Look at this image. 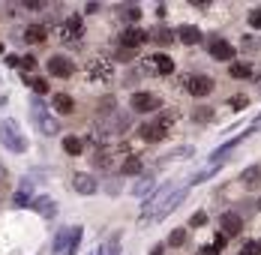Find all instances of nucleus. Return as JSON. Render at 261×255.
<instances>
[{"label":"nucleus","instance_id":"obj_1","mask_svg":"<svg viewBox=\"0 0 261 255\" xmlns=\"http://www.w3.org/2000/svg\"><path fill=\"white\" fill-rule=\"evenodd\" d=\"M174 183H162L159 189H153V195L144 201V207H141V216H138V222L144 225V222H156L159 219V213H162V207L168 204V198L174 195Z\"/></svg>","mask_w":261,"mask_h":255},{"label":"nucleus","instance_id":"obj_2","mask_svg":"<svg viewBox=\"0 0 261 255\" xmlns=\"http://www.w3.org/2000/svg\"><path fill=\"white\" fill-rule=\"evenodd\" d=\"M0 141H3L6 150H12V153H24L27 150L24 132H21V126H18L12 117H3V120H0Z\"/></svg>","mask_w":261,"mask_h":255},{"label":"nucleus","instance_id":"obj_3","mask_svg":"<svg viewBox=\"0 0 261 255\" xmlns=\"http://www.w3.org/2000/svg\"><path fill=\"white\" fill-rule=\"evenodd\" d=\"M168 126H171V114H162L159 120H150V123H144V126L138 129V135H141L147 144H156V141H165V135H168Z\"/></svg>","mask_w":261,"mask_h":255},{"label":"nucleus","instance_id":"obj_4","mask_svg":"<svg viewBox=\"0 0 261 255\" xmlns=\"http://www.w3.org/2000/svg\"><path fill=\"white\" fill-rule=\"evenodd\" d=\"M102 126H99V135L102 138H114V135H120V132H126L132 123L129 114H120V111H114V114H102Z\"/></svg>","mask_w":261,"mask_h":255},{"label":"nucleus","instance_id":"obj_5","mask_svg":"<svg viewBox=\"0 0 261 255\" xmlns=\"http://www.w3.org/2000/svg\"><path fill=\"white\" fill-rule=\"evenodd\" d=\"M30 111H33V120H36V126H39V132H45V135H54L57 129H60V123H57V117H51V111L42 105L39 99L30 102Z\"/></svg>","mask_w":261,"mask_h":255},{"label":"nucleus","instance_id":"obj_6","mask_svg":"<svg viewBox=\"0 0 261 255\" xmlns=\"http://www.w3.org/2000/svg\"><path fill=\"white\" fill-rule=\"evenodd\" d=\"M87 78H90V81H99V84H108V81L114 78V63H111L108 57H93V60L87 63Z\"/></svg>","mask_w":261,"mask_h":255},{"label":"nucleus","instance_id":"obj_7","mask_svg":"<svg viewBox=\"0 0 261 255\" xmlns=\"http://www.w3.org/2000/svg\"><path fill=\"white\" fill-rule=\"evenodd\" d=\"M129 108H132V111H138V114H147V111H153V108H159V99L153 96V93L135 90V93L129 96Z\"/></svg>","mask_w":261,"mask_h":255},{"label":"nucleus","instance_id":"obj_8","mask_svg":"<svg viewBox=\"0 0 261 255\" xmlns=\"http://www.w3.org/2000/svg\"><path fill=\"white\" fill-rule=\"evenodd\" d=\"M219 231H222V237H234L243 231V216L234 213V210H228V213H222L219 216Z\"/></svg>","mask_w":261,"mask_h":255},{"label":"nucleus","instance_id":"obj_9","mask_svg":"<svg viewBox=\"0 0 261 255\" xmlns=\"http://www.w3.org/2000/svg\"><path fill=\"white\" fill-rule=\"evenodd\" d=\"M72 189L79 192V195H96V189H99V183L93 174H84V171H75L72 174Z\"/></svg>","mask_w":261,"mask_h":255},{"label":"nucleus","instance_id":"obj_10","mask_svg":"<svg viewBox=\"0 0 261 255\" xmlns=\"http://www.w3.org/2000/svg\"><path fill=\"white\" fill-rule=\"evenodd\" d=\"M48 69H51V75H57V78H69L75 72V63H72L69 57H63V54H54V57H48Z\"/></svg>","mask_w":261,"mask_h":255},{"label":"nucleus","instance_id":"obj_11","mask_svg":"<svg viewBox=\"0 0 261 255\" xmlns=\"http://www.w3.org/2000/svg\"><path fill=\"white\" fill-rule=\"evenodd\" d=\"M186 87H189V93L192 96H207V93H213V78L207 75H192V78H186Z\"/></svg>","mask_w":261,"mask_h":255},{"label":"nucleus","instance_id":"obj_12","mask_svg":"<svg viewBox=\"0 0 261 255\" xmlns=\"http://www.w3.org/2000/svg\"><path fill=\"white\" fill-rule=\"evenodd\" d=\"M150 39V33L147 30H141V27H126L123 30V36H120V42L126 45V48H138V45H144Z\"/></svg>","mask_w":261,"mask_h":255},{"label":"nucleus","instance_id":"obj_13","mask_svg":"<svg viewBox=\"0 0 261 255\" xmlns=\"http://www.w3.org/2000/svg\"><path fill=\"white\" fill-rule=\"evenodd\" d=\"M147 63L153 66V72H156V75H171V72H174V60H171L168 54H153Z\"/></svg>","mask_w":261,"mask_h":255},{"label":"nucleus","instance_id":"obj_14","mask_svg":"<svg viewBox=\"0 0 261 255\" xmlns=\"http://www.w3.org/2000/svg\"><path fill=\"white\" fill-rule=\"evenodd\" d=\"M210 54H213V57H216V60H231V57H234V45H231V42H225V39H219V36H216V39H213V42H210Z\"/></svg>","mask_w":261,"mask_h":255},{"label":"nucleus","instance_id":"obj_15","mask_svg":"<svg viewBox=\"0 0 261 255\" xmlns=\"http://www.w3.org/2000/svg\"><path fill=\"white\" fill-rule=\"evenodd\" d=\"M51 108H54V114H72V111H75V102H72L69 93H54Z\"/></svg>","mask_w":261,"mask_h":255},{"label":"nucleus","instance_id":"obj_16","mask_svg":"<svg viewBox=\"0 0 261 255\" xmlns=\"http://www.w3.org/2000/svg\"><path fill=\"white\" fill-rule=\"evenodd\" d=\"M57 36H60L63 42H69V45H72V39L81 36V18H79V15H75V18H69L66 24L60 27V30H57Z\"/></svg>","mask_w":261,"mask_h":255},{"label":"nucleus","instance_id":"obj_17","mask_svg":"<svg viewBox=\"0 0 261 255\" xmlns=\"http://www.w3.org/2000/svg\"><path fill=\"white\" fill-rule=\"evenodd\" d=\"M240 183H243V189H258L261 186V168L258 165L243 168V171H240Z\"/></svg>","mask_w":261,"mask_h":255},{"label":"nucleus","instance_id":"obj_18","mask_svg":"<svg viewBox=\"0 0 261 255\" xmlns=\"http://www.w3.org/2000/svg\"><path fill=\"white\" fill-rule=\"evenodd\" d=\"M33 210H36L39 216L51 219L54 213H57V201H54V198H48V195H39V198H33Z\"/></svg>","mask_w":261,"mask_h":255},{"label":"nucleus","instance_id":"obj_19","mask_svg":"<svg viewBox=\"0 0 261 255\" xmlns=\"http://www.w3.org/2000/svg\"><path fill=\"white\" fill-rule=\"evenodd\" d=\"M177 39L183 45H195V42H201V30L195 24H180L177 27Z\"/></svg>","mask_w":261,"mask_h":255},{"label":"nucleus","instance_id":"obj_20","mask_svg":"<svg viewBox=\"0 0 261 255\" xmlns=\"http://www.w3.org/2000/svg\"><path fill=\"white\" fill-rule=\"evenodd\" d=\"M24 39L27 42H45V39H48V27L45 24H30L24 30Z\"/></svg>","mask_w":261,"mask_h":255},{"label":"nucleus","instance_id":"obj_21","mask_svg":"<svg viewBox=\"0 0 261 255\" xmlns=\"http://www.w3.org/2000/svg\"><path fill=\"white\" fill-rule=\"evenodd\" d=\"M120 174H141V159L138 156H126L120 162Z\"/></svg>","mask_w":261,"mask_h":255},{"label":"nucleus","instance_id":"obj_22","mask_svg":"<svg viewBox=\"0 0 261 255\" xmlns=\"http://www.w3.org/2000/svg\"><path fill=\"white\" fill-rule=\"evenodd\" d=\"M81 147H84V144H81L79 135H66V138H63V150L69 153V156H79Z\"/></svg>","mask_w":261,"mask_h":255},{"label":"nucleus","instance_id":"obj_23","mask_svg":"<svg viewBox=\"0 0 261 255\" xmlns=\"http://www.w3.org/2000/svg\"><path fill=\"white\" fill-rule=\"evenodd\" d=\"M228 72H231V78H249V75H252V66L240 60V63H231V69H228Z\"/></svg>","mask_w":261,"mask_h":255},{"label":"nucleus","instance_id":"obj_24","mask_svg":"<svg viewBox=\"0 0 261 255\" xmlns=\"http://www.w3.org/2000/svg\"><path fill=\"white\" fill-rule=\"evenodd\" d=\"M150 36H153V39H156L159 45H168V42H171V39H174V33H171V30H168V27H156V30H153V33H150Z\"/></svg>","mask_w":261,"mask_h":255},{"label":"nucleus","instance_id":"obj_25","mask_svg":"<svg viewBox=\"0 0 261 255\" xmlns=\"http://www.w3.org/2000/svg\"><path fill=\"white\" fill-rule=\"evenodd\" d=\"M150 189H153V177H141L135 186H132V192H135V195H147Z\"/></svg>","mask_w":261,"mask_h":255},{"label":"nucleus","instance_id":"obj_26","mask_svg":"<svg viewBox=\"0 0 261 255\" xmlns=\"http://www.w3.org/2000/svg\"><path fill=\"white\" fill-rule=\"evenodd\" d=\"M120 15H126V21H138V18H141V9L132 6V3H126V6H120Z\"/></svg>","mask_w":261,"mask_h":255},{"label":"nucleus","instance_id":"obj_27","mask_svg":"<svg viewBox=\"0 0 261 255\" xmlns=\"http://www.w3.org/2000/svg\"><path fill=\"white\" fill-rule=\"evenodd\" d=\"M168 243H171L174 249H177V246H183V243H186V231H183V228H174V231H171V237H168Z\"/></svg>","mask_w":261,"mask_h":255},{"label":"nucleus","instance_id":"obj_28","mask_svg":"<svg viewBox=\"0 0 261 255\" xmlns=\"http://www.w3.org/2000/svg\"><path fill=\"white\" fill-rule=\"evenodd\" d=\"M246 21H249V27H255V30H261V6H255L249 15H246Z\"/></svg>","mask_w":261,"mask_h":255},{"label":"nucleus","instance_id":"obj_29","mask_svg":"<svg viewBox=\"0 0 261 255\" xmlns=\"http://www.w3.org/2000/svg\"><path fill=\"white\" fill-rule=\"evenodd\" d=\"M240 255H261V240H252V243H246V246L240 249Z\"/></svg>","mask_w":261,"mask_h":255},{"label":"nucleus","instance_id":"obj_30","mask_svg":"<svg viewBox=\"0 0 261 255\" xmlns=\"http://www.w3.org/2000/svg\"><path fill=\"white\" fill-rule=\"evenodd\" d=\"M108 255H120V234H114L111 240H108V249H105Z\"/></svg>","mask_w":261,"mask_h":255},{"label":"nucleus","instance_id":"obj_31","mask_svg":"<svg viewBox=\"0 0 261 255\" xmlns=\"http://www.w3.org/2000/svg\"><path fill=\"white\" fill-rule=\"evenodd\" d=\"M30 87H33L36 93H45V90H48V81H45V78H30Z\"/></svg>","mask_w":261,"mask_h":255},{"label":"nucleus","instance_id":"obj_32","mask_svg":"<svg viewBox=\"0 0 261 255\" xmlns=\"http://www.w3.org/2000/svg\"><path fill=\"white\" fill-rule=\"evenodd\" d=\"M192 117H195V120H201V123H207L210 117H213V108H198Z\"/></svg>","mask_w":261,"mask_h":255},{"label":"nucleus","instance_id":"obj_33","mask_svg":"<svg viewBox=\"0 0 261 255\" xmlns=\"http://www.w3.org/2000/svg\"><path fill=\"white\" fill-rule=\"evenodd\" d=\"M228 105H231V108H246V105H249V99H246V96H234Z\"/></svg>","mask_w":261,"mask_h":255},{"label":"nucleus","instance_id":"obj_34","mask_svg":"<svg viewBox=\"0 0 261 255\" xmlns=\"http://www.w3.org/2000/svg\"><path fill=\"white\" fill-rule=\"evenodd\" d=\"M204 222H207V216H204V213H195V216H192V225H204Z\"/></svg>","mask_w":261,"mask_h":255},{"label":"nucleus","instance_id":"obj_35","mask_svg":"<svg viewBox=\"0 0 261 255\" xmlns=\"http://www.w3.org/2000/svg\"><path fill=\"white\" fill-rule=\"evenodd\" d=\"M27 198H30V192H18V195H15V204L21 207V204H27Z\"/></svg>","mask_w":261,"mask_h":255},{"label":"nucleus","instance_id":"obj_36","mask_svg":"<svg viewBox=\"0 0 261 255\" xmlns=\"http://www.w3.org/2000/svg\"><path fill=\"white\" fill-rule=\"evenodd\" d=\"M21 66H27V69H33V66H36V60H33V57H24V60H21Z\"/></svg>","mask_w":261,"mask_h":255},{"label":"nucleus","instance_id":"obj_37","mask_svg":"<svg viewBox=\"0 0 261 255\" xmlns=\"http://www.w3.org/2000/svg\"><path fill=\"white\" fill-rule=\"evenodd\" d=\"M150 255H165V246H153V252Z\"/></svg>","mask_w":261,"mask_h":255},{"label":"nucleus","instance_id":"obj_38","mask_svg":"<svg viewBox=\"0 0 261 255\" xmlns=\"http://www.w3.org/2000/svg\"><path fill=\"white\" fill-rule=\"evenodd\" d=\"M201 255H213V252H210V249H204V252H201Z\"/></svg>","mask_w":261,"mask_h":255},{"label":"nucleus","instance_id":"obj_39","mask_svg":"<svg viewBox=\"0 0 261 255\" xmlns=\"http://www.w3.org/2000/svg\"><path fill=\"white\" fill-rule=\"evenodd\" d=\"M258 210H261V198H258Z\"/></svg>","mask_w":261,"mask_h":255},{"label":"nucleus","instance_id":"obj_40","mask_svg":"<svg viewBox=\"0 0 261 255\" xmlns=\"http://www.w3.org/2000/svg\"><path fill=\"white\" fill-rule=\"evenodd\" d=\"M258 87H261V81H258Z\"/></svg>","mask_w":261,"mask_h":255},{"label":"nucleus","instance_id":"obj_41","mask_svg":"<svg viewBox=\"0 0 261 255\" xmlns=\"http://www.w3.org/2000/svg\"><path fill=\"white\" fill-rule=\"evenodd\" d=\"M258 123H261V120H258Z\"/></svg>","mask_w":261,"mask_h":255}]
</instances>
